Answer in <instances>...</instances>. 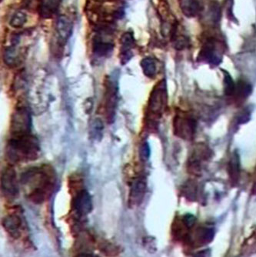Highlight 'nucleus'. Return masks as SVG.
Masks as SVG:
<instances>
[{"mask_svg":"<svg viewBox=\"0 0 256 257\" xmlns=\"http://www.w3.org/2000/svg\"><path fill=\"white\" fill-rule=\"evenodd\" d=\"M21 183L30 189V200L41 204L53 193L56 185V174L50 166L34 167L23 173Z\"/></svg>","mask_w":256,"mask_h":257,"instance_id":"nucleus-1","label":"nucleus"},{"mask_svg":"<svg viewBox=\"0 0 256 257\" xmlns=\"http://www.w3.org/2000/svg\"><path fill=\"white\" fill-rule=\"evenodd\" d=\"M40 144L33 134L13 136L6 147V157L11 163H27L38 158Z\"/></svg>","mask_w":256,"mask_h":257,"instance_id":"nucleus-2","label":"nucleus"},{"mask_svg":"<svg viewBox=\"0 0 256 257\" xmlns=\"http://www.w3.org/2000/svg\"><path fill=\"white\" fill-rule=\"evenodd\" d=\"M167 84L165 79L159 81L150 93L146 109V121L150 128H157L168 106Z\"/></svg>","mask_w":256,"mask_h":257,"instance_id":"nucleus-3","label":"nucleus"},{"mask_svg":"<svg viewBox=\"0 0 256 257\" xmlns=\"http://www.w3.org/2000/svg\"><path fill=\"white\" fill-rule=\"evenodd\" d=\"M197 125V120L192 113L181 109L176 111L173 123L175 136L186 141H192L196 136Z\"/></svg>","mask_w":256,"mask_h":257,"instance_id":"nucleus-4","label":"nucleus"},{"mask_svg":"<svg viewBox=\"0 0 256 257\" xmlns=\"http://www.w3.org/2000/svg\"><path fill=\"white\" fill-rule=\"evenodd\" d=\"M212 157V151L206 144H198L192 148L187 160V170L194 177L202 174L205 165Z\"/></svg>","mask_w":256,"mask_h":257,"instance_id":"nucleus-5","label":"nucleus"},{"mask_svg":"<svg viewBox=\"0 0 256 257\" xmlns=\"http://www.w3.org/2000/svg\"><path fill=\"white\" fill-rule=\"evenodd\" d=\"M118 87L117 81L112 78H108L105 83V95H104V109L105 118L108 123H112L115 120L118 101Z\"/></svg>","mask_w":256,"mask_h":257,"instance_id":"nucleus-6","label":"nucleus"},{"mask_svg":"<svg viewBox=\"0 0 256 257\" xmlns=\"http://www.w3.org/2000/svg\"><path fill=\"white\" fill-rule=\"evenodd\" d=\"M223 53L222 43L216 39L209 38L204 42L198 59L199 61L217 66L222 62Z\"/></svg>","mask_w":256,"mask_h":257,"instance_id":"nucleus-7","label":"nucleus"},{"mask_svg":"<svg viewBox=\"0 0 256 257\" xmlns=\"http://www.w3.org/2000/svg\"><path fill=\"white\" fill-rule=\"evenodd\" d=\"M32 116L28 108H17L12 115L10 134L13 136L31 134Z\"/></svg>","mask_w":256,"mask_h":257,"instance_id":"nucleus-8","label":"nucleus"},{"mask_svg":"<svg viewBox=\"0 0 256 257\" xmlns=\"http://www.w3.org/2000/svg\"><path fill=\"white\" fill-rule=\"evenodd\" d=\"M146 177L140 176L134 179L130 186V194H129V206L135 208L140 206L144 200L146 192Z\"/></svg>","mask_w":256,"mask_h":257,"instance_id":"nucleus-9","label":"nucleus"},{"mask_svg":"<svg viewBox=\"0 0 256 257\" xmlns=\"http://www.w3.org/2000/svg\"><path fill=\"white\" fill-rule=\"evenodd\" d=\"M2 191L9 199H14L18 196V180L17 173L13 167H8L3 172Z\"/></svg>","mask_w":256,"mask_h":257,"instance_id":"nucleus-10","label":"nucleus"},{"mask_svg":"<svg viewBox=\"0 0 256 257\" xmlns=\"http://www.w3.org/2000/svg\"><path fill=\"white\" fill-rule=\"evenodd\" d=\"M73 208L79 216H86L92 209V201L87 190H82L77 193L73 200Z\"/></svg>","mask_w":256,"mask_h":257,"instance_id":"nucleus-11","label":"nucleus"},{"mask_svg":"<svg viewBox=\"0 0 256 257\" xmlns=\"http://www.w3.org/2000/svg\"><path fill=\"white\" fill-rule=\"evenodd\" d=\"M121 53H120V60L122 64L128 63L131 58L133 57L132 49L135 46V40L133 37V34L131 32H127L121 36Z\"/></svg>","mask_w":256,"mask_h":257,"instance_id":"nucleus-12","label":"nucleus"},{"mask_svg":"<svg viewBox=\"0 0 256 257\" xmlns=\"http://www.w3.org/2000/svg\"><path fill=\"white\" fill-rule=\"evenodd\" d=\"M2 224L12 237L18 239L21 236L22 219L20 216L16 214L8 215L3 219Z\"/></svg>","mask_w":256,"mask_h":257,"instance_id":"nucleus-13","label":"nucleus"},{"mask_svg":"<svg viewBox=\"0 0 256 257\" xmlns=\"http://www.w3.org/2000/svg\"><path fill=\"white\" fill-rule=\"evenodd\" d=\"M56 30L59 41L64 45L72 35V21L66 16H59L56 22Z\"/></svg>","mask_w":256,"mask_h":257,"instance_id":"nucleus-14","label":"nucleus"},{"mask_svg":"<svg viewBox=\"0 0 256 257\" xmlns=\"http://www.w3.org/2000/svg\"><path fill=\"white\" fill-rule=\"evenodd\" d=\"M251 92H252V87L248 81L239 79L235 85V93L231 99L236 105L239 106L249 97Z\"/></svg>","mask_w":256,"mask_h":257,"instance_id":"nucleus-15","label":"nucleus"},{"mask_svg":"<svg viewBox=\"0 0 256 257\" xmlns=\"http://www.w3.org/2000/svg\"><path fill=\"white\" fill-rule=\"evenodd\" d=\"M228 174L231 184L236 186L241 177V162L237 151L231 154L228 163Z\"/></svg>","mask_w":256,"mask_h":257,"instance_id":"nucleus-16","label":"nucleus"},{"mask_svg":"<svg viewBox=\"0 0 256 257\" xmlns=\"http://www.w3.org/2000/svg\"><path fill=\"white\" fill-rule=\"evenodd\" d=\"M114 49V44L112 42L104 40L99 36L95 37L92 43V52L98 57H107L112 53Z\"/></svg>","mask_w":256,"mask_h":257,"instance_id":"nucleus-17","label":"nucleus"},{"mask_svg":"<svg viewBox=\"0 0 256 257\" xmlns=\"http://www.w3.org/2000/svg\"><path fill=\"white\" fill-rule=\"evenodd\" d=\"M63 0H42L40 5V16L43 18L49 19L53 17L59 10Z\"/></svg>","mask_w":256,"mask_h":257,"instance_id":"nucleus-18","label":"nucleus"},{"mask_svg":"<svg viewBox=\"0 0 256 257\" xmlns=\"http://www.w3.org/2000/svg\"><path fill=\"white\" fill-rule=\"evenodd\" d=\"M180 8L188 17H196L202 10L199 0H180Z\"/></svg>","mask_w":256,"mask_h":257,"instance_id":"nucleus-19","label":"nucleus"},{"mask_svg":"<svg viewBox=\"0 0 256 257\" xmlns=\"http://www.w3.org/2000/svg\"><path fill=\"white\" fill-rule=\"evenodd\" d=\"M4 59L7 66L15 67L21 63V53L15 46H12L4 52Z\"/></svg>","mask_w":256,"mask_h":257,"instance_id":"nucleus-20","label":"nucleus"},{"mask_svg":"<svg viewBox=\"0 0 256 257\" xmlns=\"http://www.w3.org/2000/svg\"><path fill=\"white\" fill-rule=\"evenodd\" d=\"M142 69L146 77L153 79L157 73V66L156 61L152 57H146L141 61Z\"/></svg>","mask_w":256,"mask_h":257,"instance_id":"nucleus-21","label":"nucleus"},{"mask_svg":"<svg viewBox=\"0 0 256 257\" xmlns=\"http://www.w3.org/2000/svg\"><path fill=\"white\" fill-rule=\"evenodd\" d=\"M215 236V229L212 227H201L198 229L197 237L202 244H208L213 240Z\"/></svg>","mask_w":256,"mask_h":257,"instance_id":"nucleus-22","label":"nucleus"},{"mask_svg":"<svg viewBox=\"0 0 256 257\" xmlns=\"http://www.w3.org/2000/svg\"><path fill=\"white\" fill-rule=\"evenodd\" d=\"M235 85H236V83L232 79L229 73L224 71V92H225V96L229 99H232L233 97Z\"/></svg>","mask_w":256,"mask_h":257,"instance_id":"nucleus-23","label":"nucleus"},{"mask_svg":"<svg viewBox=\"0 0 256 257\" xmlns=\"http://www.w3.org/2000/svg\"><path fill=\"white\" fill-rule=\"evenodd\" d=\"M182 193L188 200H196V195H197V186L196 182L193 180H189L183 186Z\"/></svg>","mask_w":256,"mask_h":257,"instance_id":"nucleus-24","label":"nucleus"},{"mask_svg":"<svg viewBox=\"0 0 256 257\" xmlns=\"http://www.w3.org/2000/svg\"><path fill=\"white\" fill-rule=\"evenodd\" d=\"M27 21V15L23 12H17L10 20V26L14 28H21Z\"/></svg>","mask_w":256,"mask_h":257,"instance_id":"nucleus-25","label":"nucleus"},{"mask_svg":"<svg viewBox=\"0 0 256 257\" xmlns=\"http://www.w3.org/2000/svg\"><path fill=\"white\" fill-rule=\"evenodd\" d=\"M103 131V124L99 119H95L91 128V135L94 137L95 140H100Z\"/></svg>","mask_w":256,"mask_h":257,"instance_id":"nucleus-26","label":"nucleus"},{"mask_svg":"<svg viewBox=\"0 0 256 257\" xmlns=\"http://www.w3.org/2000/svg\"><path fill=\"white\" fill-rule=\"evenodd\" d=\"M172 40H173L175 49L176 50H182L189 47V39L184 36H179V37L176 36L174 38L172 39Z\"/></svg>","mask_w":256,"mask_h":257,"instance_id":"nucleus-27","label":"nucleus"},{"mask_svg":"<svg viewBox=\"0 0 256 257\" xmlns=\"http://www.w3.org/2000/svg\"><path fill=\"white\" fill-rule=\"evenodd\" d=\"M250 117H251V112L249 109L247 108L244 109L237 115V123L240 124V125L247 123L250 120Z\"/></svg>","mask_w":256,"mask_h":257,"instance_id":"nucleus-28","label":"nucleus"},{"mask_svg":"<svg viewBox=\"0 0 256 257\" xmlns=\"http://www.w3.org/2000/svg\"><path fill=\"white\" fill-rule=\"evenodd\" d=\"M143 245L144 247L150 252H155L156 251V239L151 236H147V237L143 239Z\"/></svg>","mask_w":256,"mask_h":257,"instance_id":"nucleus-29","label":"nucleus"},{"mask_svg":"<svg viewBox=\"0 0 256 257\" xmlns=\"http://www.w3.org/2000/svg\"><path fill=\"white\" fill-rule=\"evenodd\" d=\"M150 149L148 144H143L140 148V157L143 161H146L150 158Z\"/></svg>","mask_w":256,"mask_h":257,"instance_id":"nucleus-30","label":"nucleus"},{"mask_svg":"<svg viewBox=\"0 0 256 257\" xmlns=\"http://www.w3.org/2000/svg\"><path fill=\"white\" fill-rule=\"evenodd\" d=\"M196 222V216L192 214H186L182 218V223H184L185 226L187 228H191L195 225Z\"/></svg>","mask_w":256,"mask_h":257,"instance_id":"nucleus-31","label":"nucleus"},{"mask_svg":"<svg viewBox=\"0 0 256 257\" xmlns=\"http://www.w3.org/2000/svg\"><path fill=\"white\" fill-rule=\"evenodd\" d=\"M103 251L107 255H115L118 252V249L110 243L106 244L104 246Z\"/></svg>","mask_w":256,"mask_h":257,"instance_id":"nucleus-32","label":"nucleus"},{"mask_svg":"<svg viewBox=\"0 0 256 257\" xmlns=\"http://www.w3.org/2000/svg\"><path fill=\"white\" fill-rule=\"evenodd\" d=\"M251 193H252L253 195H256V170L255 171H254V179H253Z\"/></svg>","mask_w":256,"mask_h":257,"instance_id":"nucleus-33","label":"nucleus"},{"mask_svg":"<svg viewBox=\"0 0 256 257\" xmlns=\"http://www.w3.org/2000/svg\"><path fill=\"white\" fill-rule=\"evenodd\" d=\"M77 257H99V256H97V255H92V254L82 253V254H79V255H77Z\"/></svg>","mask_w":256,"mask_h":257,"instance_id":"nucleus-34","label":"nucleus"},{"mask_svg":"<svg viewBox=\"0 0 256 257\" xmlns=\"http://www.w3.org/2000/svg\"><path fill=\"white\" fill-rule=\"evenodd\" d=\"M196 257H207V254L205 252H202V253H199Z\"/></svg>","mask_w":256,"mask_h":257,"instance_id":"nucleus-35","label":"nucleus"},{"mask_svg":"<svg viewBox=\"0 0 256 257\" xmlns=\"http://www.w3.org/2000/svg\"><path fill=\"white\" fill-rule=\"evenodd\" d=\"M95 2H102V0H94Z\"/></svg>","mask_w":256,"mask_h":257,"instance_id":"nucleus-36","label":"nucleus"},{"mask_svg":"<svg viewBox=\"0 0 256 257\" xmlns=\"http://www.w3.org/2000/svg\"><path fill=\"white\" fill-rule=\"evenodd\" d=\"M40 1H41V2H42V0H40Z\"/></svg>","mask_w":256,"mask_h":257,"instance_id":"nucleus-37","label":"nucleus"}]
</instances>
